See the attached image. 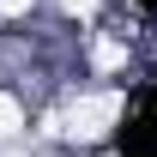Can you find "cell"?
Masks as SVG:
<instances>
[{
	"instance_id": "obj_1",
	"label": "cell",
	"mask_w": 157,
	"mask_h": 157,
	"mask_svg": "<svg viewBox=\"0 0 157 157\" xmlns=\"http://www.w3.org/2000/svg\"><path fill=\"white\" fill-rule=\"evenodd\" d=\"M115 157H157V78L139 91L133 115L121 121V133H115Z\"/></svg>"
},
{
	"instance_id": "obj_2",
	"label": "cell",
	"mask_w": 157,
	"mask_h": 157,
	"mask_svg": "<svg viewBox=\"0 0 157 157\" xmlns=\"http://www.w3.org/2000/svg\"><path fill=\"white\" fill-rule=\"evenodd\" d=\"M139 6H145V12H157V0H139Z\"/></svg>"
}]
</instances>
